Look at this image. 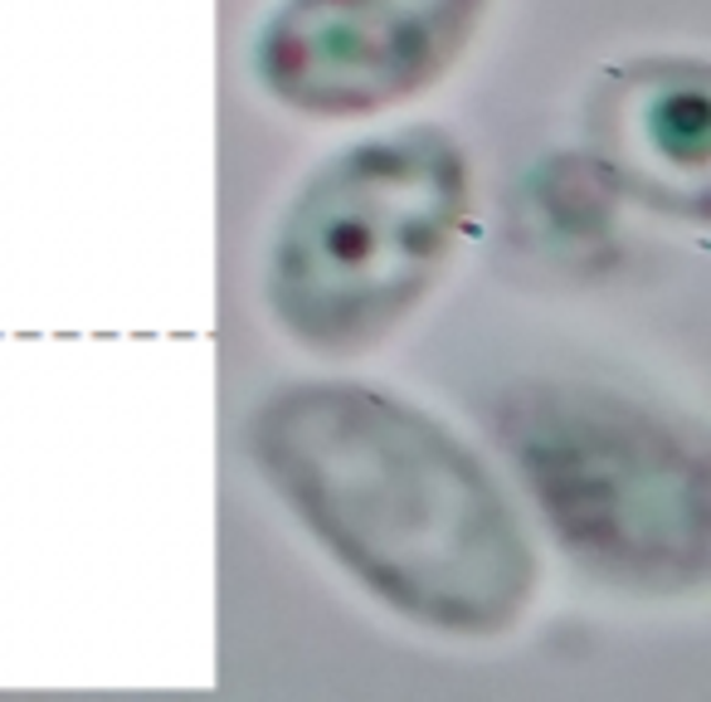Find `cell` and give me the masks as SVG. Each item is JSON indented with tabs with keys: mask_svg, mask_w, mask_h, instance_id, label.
Returning <instances> with one entry per match:
<instances>
[{
	"mask_svg": "<svg viewBox=\"0 0 711 702\" xmlns=\"http://www.w3.org/2000/svg\"><path fill=\"white\" fill-rule=\"evenodd\" d=\"M468 220V156L439 122L341 146L298 186L268 250V307L298 347L356 356L439 283Z\"/></svg>",
	"mask_w": 711,
	"mask_h": 702,
	"instance_id": "3957f363",
	"label": "cell"
},
{
	"mask_svg": "<svg viewBox=\"0 0 711 702\" xmlns=\"http://www.w3.org/2000/svg\"><path fill=\"white\" fill-rule=\"evenodd\" d=\"M624 201L619 171L599 156L566 152L546 162L526 186V205L536 215V234L560 244L566 254H590L615 240V215Z\"/></svg>",
	"mask_w": 711,
	"mask_h": 702,
	"instance_id": "5b68a950",
	"label": "cell"
},
{
	"mask_svg": "<svg viewBox=\"0 0 711 702\" xmlns=\"http://www.w3.org/2000/svg\"><path fill=\"white\" fill-rule=\"evenodd\" d=\"M477 20L483 0H284L254 73L298 118H375L444 79Z\"/></svg>",
	"mask_w": 711,
	"mask_h": 702,
	"instance_id": "277c9868",
	"label": "cell"
},
{
	"mask_svg": "<svg viewBox=\"0 0 711 702\" xmlns=\"http://www.w3.org/2000/svg\"><path fill=\"white\" fill-rule=\"evenodd\" d=\"M244 445L292 517L395 614L463 639L522 620L536 561L507 492L410 400L298 380L254 405Z\"/></svg>",
	"mask_w": 711,
	"mask_h": 702,
	"instance_id": "6da1fadb",
	"label": "cell"
},
{
	"mask_svg": "<svg viewBox=\"0 0 711 702\" xmlns=\"http://www.w3.org/2000/svg\"><path fill=\"white\" fill-rule=\"evenodd\" d=\"M643 138L668 166L702 171L707 156V93L702 69H688V79H663L643 103Z\"/></svg>",
	"mask_w": 711,
	"mask_h": 702,
	"instance_id": "8992f818",
	"label": "cell"
},
{
	"mask_svg": "<svg viewBox=\"0 0 711 702\" xmlns=\"http://www.w3.org/2000/svg\"><path fill=\"white\" fill-rule=\"evenodd\" d=\"M493 439L595 581L639 596L707 581V454L668 410L595 380L536 376L497 396Z\"/></svg>",
	"mask_w": 711,
	"mask_h": 702,
	"instance_id": "7a4b0ae2",
	"label": "cell"
}]
</instances>
